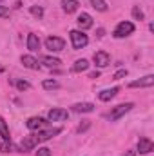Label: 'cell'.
Segmentation results:
<instances>
[{
	"label": "cell",
	"mask_w": 154,
	"mask_h": 156,
	"mask_svg": "<svg viewBox=\"0 0 154 156\" xmlns=\"http://www.w3.org/2000/svg\"><path fill=\"white\" fill-rule=\"evenodd\" d=\"M60 133H62V127H51V129H45V131H35L33 134L26 136V138L20 142L18 149H20V153L31 151V149H35L37 145H40L42 142H47V140H51L53 136H56V134H60Z\"/></svg>",
	"instance_id": "6da1fadb"
},
{
	"label": "cell",
	"mask_w": 154,
	"mask_h": 156,
	"mask_svg": "<svg viewBox=\"0 0 154 156\" xmlns=\"http://www.w3.org/2000/svg\"><path fill=\"white\" fill-rule=\"evenodd\" d=\"M134 24L132 22H129V20H123V22H120L118 26H116V29L113 31V37L114 38H125V37H129V35H132L134 33Z\"/></svg>",
	"instance_id": "7a4b0ae2"
},
{
	"label": "cell",
	"mask_w": 154,
	"mask_h": 156,
	"mask_svg": "<svg viewBox=\"0 0 154 156\" xmlns=\"http://www.w3.org/2000/svg\"><path fill=\"white\" fill-rule=\"evenodd\" d=\"M69 37H71V44H73L75 49H83L89 44V37L83 31H80V29H73L69 33Z\"/></svg>",
	"instance_id": "3957f363"
},
{
	"label": "cell",
	"mask_w": 154,
	"mask_h": 156,
	"mask_svg": "<svg viewBox=\"0 0 154 156\" xmlns=\"http://www.w3.org/2000/svg\"><path fill=\"white\" fill-rule=\"evenodd\" d=\"M132 107H134V104H131V102H127V104H120V105H116L114 109L107 115V118H109L111 122H116V120H120L123 115H127Z\"/></svg>",
	"instance_id": "277c9868"
},
{
	"label": "cell",
	"mask_w": 154,
	"mask_h": 156,
	"mask_svg": "<svg viewBox=\"0 0 154 156\" xmlns=\"http://www.w3.org/2000/svg\"><path fill=\"white\" fill-rule=\"evenodd\" d=\"M45 49H49L51 53H60L65 49V40L60 37H47L45 38Z\"/></svg>",
	"instance_id": "5b68a950"
},
{
	"label": "cell",
	"mask_w": 154,
	"mask_h": 156,
	"mask_svg": "<svg viewBox=\"0 0 154 156\" xmlns=\"http://www.w3.org/2000/svg\"><path fill=\"white\" fill-rule=\"evenodd\" d=\"M93 62H94L96 67H107L111 64V55L105 53V51H96L93 55Z\"/></svg>",
	"instance_id": "8992f818"
},
{
	"label": "cell",
	"mask_w": 154,
	"mask_h": 156,
	"mask_svg": "<svg viewBox=\"0 0 154 156\" xmlns=\"http://www.w3.org/2000/svg\"><path fill=\"white\" fill-rule=\"evenodd\" d=\"M154 149V144L151 138H140L138 140V145H136V151L140 153V154H149V153H152Z\"/></svg>",
	"instance_id": "52a82bcc"
},
{
	"label": "cell",
	"mask_w": 154,
	"mask_h": 156,
	"mask_svg": "<svg viewBox=\"0 0 154 156\" xmlns=\"http://www.w3.org/2000/svg\"><path fill=\"white\" fill-rule=\"evenodd\" d=\"M20 62H22V66L27 67V69H33V71H38L40 69L38 60H37L35 56H31V55H22V56H20Z\"/></svg>",
	"instance_id": "ba28073f"
},
{
	"label": "cell",
	"mask_w": 154,
	"mask_h": 156,
	"mask_svg": "<svg viewBox=\"0 0 154 156\" xmlns=\"http://www.w3.org/2000/svg\"><path fill=\"white\" fill-rule=\"evenodd\" d=\"M152 85H154V76L152 75H147V76L140 78V80H134V82L129 83L131 89H136V87H152Z\"/></svg>",
	"instance_id": "9c48e42d"
},
{
	"label": "cell",
	"mask_w": 154,
	"mask_h": 156,
	"mask_svg": "<svg viewBox=\"0 0 154 156\" xmlns=\"http://www.w3.org/2000/svg\"><path fill=\"white\" fill-rule=\"evenodd\" d=\"M69 116V113L65 111V109H51L49 113H47V118L51 120V122H64V120H67Z\"/></svg>",
	"instance_id": "30bf717a"
},
{
	"label": "cell",
	"mask_w": 154,
	"mask_h": 156,
	"mask_svg": "<svg viewBox=\"0 0 154 156\" xmlns=\"http://www.w3.org/2000/svg\"><path fill=\"white\" fill-rule=\"evenodd\" d=\"M76 24H78V27H80V31H85V29L93 27V16L89 13H82L76 18Z\"/></svg>",
	"instance_id": "8fae6325"
},
{
	"label": "cell",
	"mask_w": 154,
	"mask_h": 156,
	"mask_svg": "<svg viewBox=\"0 0 154 156\" xmlns=\"http://www.w3.org/2000/svg\"><path fill=\"white\" fill-rule=\"evenodd\" d=\"M26 125H27L29 131H40V129L45 125V120L40 118V116H31L27 122H26Z\"/></svg>",
	"instance_id": "7c38bea8"
},
{
	"label": "cell",
	"mask_w": 154,
	"mask_h": 156,
	"mask_svg": "<svg viewBox=\"0 0 154 156\" xmlns=\"http://www.w3.org/2000/svg\"><path fill=\"white\" fill-rule=\"evenodd\" d=\"M120 93V87H111V89H103L102 93H98V98L102 100V102H109V100H113L116 94Z\"/></svg>",
	"instance_id": "4fadbf2b"
},
{
	"label": "cell",
	"mask_w": 154,
	"mask_h": 156,
	"mask_svg": "<svg viewBox=\"0 0 154 156\" xmlns=\"http://www.w3.org/2000/svg\"><path fill=\"white\" fill-rule=\"evenodd\" d=\"M73 111L78 115H83V113H93L94 111V104L91 102H82V104H75L73 105Z\"/></svg>",
	"instance_id": "5bb4252c"
},
{
	"label": "cell",
	"mask_w": 154,
	"mask_h": 156,
	"mask_svg": "<svg viewBox=\"0 0 154 156\" xmlns=\"http://www.w3.org/2000/svg\"><path fill=\"white\" fill-rule=\"evenodd\" d=\"M45 67H49V69H53V67H60L62 66V60L60 58H54V56H42V60H40Z\"/></svg>",
	"instance_id": "9a60e30c"
},
{
	"label": "cell",
	"mask_w": 154,
	"mask_h": 156,
	"mask_svg": "<svg viewBox=\"0 0 154 156\" xmlns=\"http://www.w3.org/2000/svg\"><path fill=\"white\" fill-rule=\"evenodd\" d=\"M78 5H80V2L78 0H62V9L69 15V13H75L78 9Z\"/></svg>",
	"instance_id": "2e32d148"
},
{
	"label": "cell",
	"mask_w": 154,
	"mask_h": 156,
	"mask_svg": "<svg viewBox=\"0 0 154 156\" xmlns=\"http://www.w3.org/2000/svg\"><path fill=\"white\" fill-rule=\"evenodd\" d=\"M27 49L29 51H38L40 49V38L35 33H29L27 35Z\"/></svg>",
	"instance_id": "e0dca14e"
},
{
	"label": "cell",
	"mask_w": 154,
	"mask_h": 156,
	"mask_svg": "<svg viewBox=\"0 0 154 156\" xmlns=\"http://www.w3.org/2000/svg\"><path fill=\"white\" fill-rule=\"evenodd\" d=\"M87 69H89V62H87L85 58L76 60V62L73 64V67H71V71H73V73H83V71H87Z\"/></svg>",
	"instance_id": "ac0fdd59"
},
{
	"label": "cell",
	"mask_w": 154,
	"mask_h": 156,
	"mask_svg": "<svg viewBox=\"0 0 154 156\" xmlns=\"http://www.w3.org/2000/svg\"><path fill=\"white\" fill-rule=\"evenodd\" d=\"M0 138H2V142H7V140H11V134H9V129H7V123H5V120L0 116Z\"/></svg>",
	"instance_id": "d6986e66"
},
{
	"label": "cell",
	"mask_w": 154,
	"mask_h": 156,
	"mask_svg": "<svg viewBox=\"0 0 154 156\" xmlns=\"http://www.w3.org/2000/svg\"><path fill=\"white\" fill-rule=\"evenodd\" d=\"M0 151L2 153H15V151H20L15 144H11V140L7 142H0Z\"/></svg>",
	"instance_id": "ffe728a7"
},
{
	"label": "cell",
	"mask_w": 154,
	"mask_h": 156,
	"mask_svg": "<svg viewBox=\"0 0 154 156\" xmlns=\"http://www.w3.org/2000/svg\"><path fill=\"white\" fill-rule=\"evenodd\" d=\"M91 5L96 9V11H107V2L105 0H91Z\"/></svg>",
	"instance_id": "44dd1931"
},
{
	"label": "cell",
	"mask_w": 154,
	"mask_h": 156,
	"mask_svg": "<svg viewBox=\"0 0 154 156\" xmlns=\"http://www.w3.org/2000/svg\"><path fill=\"white\" fill-rule=\"evenodd\" d=\"M42 87L47 89V91H51V89H58L60 83H58L56 80H44V82H42Z\"/></svg>",
	"instance_id": "7402d4cb"
},
{
	"label": "cell",
	"mask_w": 154,
	"mask_h": 156,
	"mask_svg": "<svg viewBox=\"0 0 154 156\" xmlns=\"http://www.w3.org/2000/svg\"><path fill=\"white\" fill-rule=\"evenodd\" d=\"M29 11H31V15L37 16V18H42V16H44V7H42V5H31Z\"/></svg>",
	"instance_id": "603a6c76"
},
{
	"label": "cell",
	"mask_w": 154,
	"mask_h": 156,
	"mask_svg": "<svg viewBox=\"0 0 154 156\" xmlns=\"http://www.w3.org/2000/svg\"><path fill=\"white\" fill-rule=\"evenodd\" d=\"M132 16H134V20H143V18H145L143 11H142L138 5H134V7H132Z\"/></svg>",
	"instance_id": "cb8c5ba5"
},
{
	"label": "cell",
	"mask_w": 154,
	"mask_h": 156,
	"mask_svg": "<svg viewBox=\"0 0 154 156\" xmlns=\"http://www.w3.org/2000/svg\"><path fill=\"white\" fill-rule=\"evenodd\" d=\"M15 83H16V87H18L20 91H27V89H31V83L26 82V80H16Z\"/></svg>",
	"instance_id": "d4e9b609"
},
{
	"label": "cell",
	"mask_w": 154,
	"mask_h": 156,
	"mask_svg": "<svg viewBox=\"0 0 154 156\" xmlns=\"http://www.w3.org/2000/svg\"><path fill=\"white\" fill-rule=\"evenodd\" d=\"M127 76V69H120V71H116L114 75H113V78L114 80H121V78Z\"/></svg>",
	"instance_id": "484cf974"
},
{
	"label": "cell",
	"mask_w": 154,
	"mask_h": 156,
	"mask_svg": "<svg viewBox=\"0 0 154 156\" xmlns=\"http://www.w3.org/2000/svg\"><path fill=\"white\" fill-rule=\"evenodd\" d=\"M37 156H51V149H47V147H38Z\"/></svg>",
	"instance_id": "4316f807"
},
{
	"label": "cell",
	"mask_w": 154,
	"mask_h": 156,
	"mask_svg": "<svg viewBox=\"0 0 154 156\" xmlns=\"http://www.w3.org/2000/svg\"><path fill=\"white\" fill-rule=\"evenodd\" d=\"M7 16H9V9L0 5V18H7Z\"/></svg>",
	"instance_id": "83f0119b"
},
{
	"label": "cell",
	"mask_w": 154,
	"mask_h": 156,
	"mask_svg": "<svg viewBox=\"0 0 154 156\" xmlns=\"http://www.w3.org/2000/svg\"><path fill=\"white\" fill-rule=\"evenodd\" d=\"M121 156H136V151H125Z\"/></svg>",
	"instance_id": "f1b7e54d"
},
{
	"label": "cell",
	"mask_w": 154,
	"mask_h": 156,
	"mask_svg": "<svg viewBox=\"0 0 154 156\" xmlns=\"http://www.w3.org/2000/svg\"><path fill=\"white\" fill-rule=\"evenodd\" d=\"M100 76V73H98V71H96V73H91V78H98Z\"/></svg>",
	"instance_id": "f546056e"
},
{
	"label": "cell",
	"mask_w": 154,
	"mask_h": 156,
	"mask_svg": "<svg viewBox=\"0 0 154 156\" xmlns=\"http://www.w3.org/2000/svg\"><path fill=\"white\" fill-rule=\"evenodd\" d=\"M0 142H2V138H0Z\"/></svg>",
	"instance_id": "4dcf8cb0"
},
{
	"label": "cell",
	"mask_w": 154,
	"mask_h": 156,
	"mask_svg": "<svg viewBox=\"0 0 154 156\" xmlns=\"http://www.w3.org/2000/svg\"><path fill=\"white\" fill-rule=\"evenodd\" d=\"M0 71H2V67H0Z\"/></svg>",
	"instance_id": "1f68e13d"
},
{
	"label": "cell",
	"mask_w": 154,
	"mask_h": 156,
	"mask_svg": "<svg viewBox=\"0 0 154 156\" xmlns=\"http://www.w3.org/2000/svg\"><path fill=\"white\" fill-rule=\"evenodd\" d=\"M0 2H2V0H0Z\"/></svg>",
	"instance_id": "d6a6232c"
}]
</instances>
